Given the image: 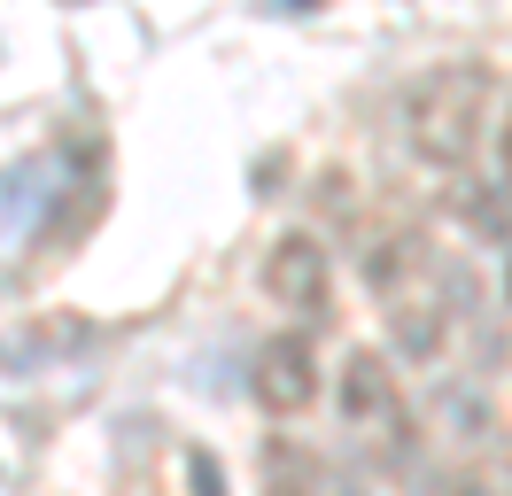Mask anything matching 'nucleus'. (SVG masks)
<instances>
[{"instance_id":"1","label":"nucleus","mask_w":512,"mask_h":496,"mask_svg":"<svg viewBox=\"0 0 512 496\" xmlns=\"http://www.w3.org/2000/svg\"><path fill=\"white\" fill-rule=\"evenodd\" d=\"M489 117H497V78L481 62H450V70H427L404 101V132L427 163L458 171L466 155L489 140Z\"/></svg>"},{"instance_id":"2","label":"nucleus","mask_w":512,"mask_h":496,"mask_svg":"<svg viewBox=\"0 0 512 496\" xmlns=\"http://www.w3.org/2000/svg\"><path fill=\"white\" fill-rule=\"evenodd\" d=\"M249 388H256V403H264L272 419L311 411V403H319V357H311V341L303 334H272L264 349H256V365H249Z\"/></svg>"},{"instance_id":"3","label":"nucleus","mask_w":512,"mask_h":496,"mask_svg":"<svg viewBox=\"0 0 512 496\" xmlns=\"http://www.w3.org/2000/svg\"><path fill=\"white\" fill-rule=\"evenodd\" d=\"M264 295L280 310H319L326 303V248L311 241V233L272 241V256H264Z\"/></svg>"},{"instance_id":"4","label":"nucleus","mask_w":512,"mask_h":496,"mask_svg":"<svg viewBox=\"0 0 512 496\" xmlns=\"http://www.w3.org/2000/svg\"><path fill=\"white\" fill-rule=\"evenodd\" d=\"M396 411V380H388V357L381 349H357L350 365H342V419L350 427H373Z\"/></svg>"},{"instance_id":"5","label":"nucleus","mask_w":512,"mask_h":496,"mask_svg":"<svg viewBox=\"0 0 512 496\" xmlns=\"http://www.w3.org/2000/svg\"><path fill=\"white\" fill-rule=\"evenodd\" d=\"M365 279H373V295L404 303L419 279H435V256H427V241H419V233H396L388 248H373V256H365Z\"/></svg>"},{"instance_id":"6","label":"nucleus","mask_w":512,"mask_h":496,"mask_svg":"<svg viewBox=\"0 0 512 496\" xmlns=\"http://www.w3.org/2000/svg\"><path fill=\"white\" fill-rule=\"evenodd\" d=\"M187 481H194L202 496H225V473H218V458H194V465H187Z\"/></svg>"}]
</instances>
